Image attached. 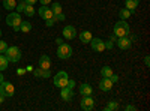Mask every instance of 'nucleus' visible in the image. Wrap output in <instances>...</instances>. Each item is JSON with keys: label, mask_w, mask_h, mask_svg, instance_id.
<instances>
[{"label": "nucleus", "mask_w": 150, "mask_h": 111, "mask_svg": "<svg viewBox=\"0 0 150 111\" xmlns=\"http://www.w3.org/2000/svg\"><path fill=\"white\" fill-rule=\"evenodd\" d=\"M21 15L18 14V12H12V14H9L6 17V24L8 26H11L12 29H14L15 32H20V24H21Z\"/></svg>", "instance_id": "nucleus-1"}, {"label": "nucleus", "mask_w": 150, "mask_h": 111, "mask_svg": "<svg viewBox=\"0 0 150 111\" xmlns=\"http://www.w3.org/2000/svg\"><path fill=\"white\" fill-rule=\"evenodd\" d=\"M114 35L117 38H122V36H128L129 35V24L122 20V21H117L114 24Z\"/></svg>", "instance_id": "nucleus-2"}, {"label": "nucleus", "mask_w": 150, "mask_h": 111, "mask_svg": "<svg viewBox=\"0 0 150 111\" xmlns=\"http://www.w3.org/2000/svg\"><path fill=\"white\" fill-rule=\"evenodd\" d=\"M5 56H6V59L9 60V62H20V59H21V50L18 47H8L6 48V51H5Z\"/></svg>", "instance_id": "nucleus-3"}, {"label": "nucleus", "mask_w": 150, "mask_h": 111, "mask_svg": "<svg viewBox=\"0 0 150 111\" xmlns=\"http://www.w3.org/2000/svg\"><path fill=\"white\" fill-rule=\"evenodd\" d=\"M68 81H69V75L65 71H60V72H57L54 75V86L59 87V89L65 87V86L68 84Z\"/></svg>", "instance_id": "nucleus-4"}, {"label": "nucleus", "mask_w": 150, "mask_h": 111, "mask_svg": "<svg viewBox=\"0 0 150 111\" xmlns=\"http://www.w3.org/2000/svg\"><path fill=\"white\" fill-rule=\"evenodd\" d=\"M72 56V48H71V45H68V44H62V45H59V48H57V57L59 59H63V60H66V59H69Z\"/></svg>", "instance_id": "nucleus-5"}, {"label": "nucleus", "mask_w": 150, "mask_h": 111, "mask_svg": "<svg viewBox=\"0 0 150 111\" xmlns=\"http://www.w3.org/2000/svg\"><path fill=\"white\" fill-rule=\"evenodd\" d=\"M15 89H14V84H11L8 81H3L0 83V93H2L5 98H11L12 95H14Z\"/></svg>", "instance_id": "nucleus-6"}, {"label": "nucleus", "mask_w": 150, "mask_h": 111, "mask_svg": "<svg viewBox=\"0 0 150 111\" xmlns=\"http://www.w3.org/2000/svg\"><path fill=\"white\" fill-rule=\"evenodd\" d=\"M89 44L92 47V50L96 51V53H102L105 50V42L102 39H99V38H92V41Z\"/></svg>", "instance_id": "nucleus-7"}, {"label": "nucleus", "mask_w": 150, "mask_h": 111, "mask_svg": "<svg viewBox=\"0 0 150 111\" xmlns=\"http://www.w3.org/2000/svg\"><path fill=\"white\" fill-rule=\"evenodd\" d=\"M93 107H95V101H93L92 95L83 96V99H81V108L84 111H90V110H93Z\"/></svg>", "instance_id": "nucleus-8"}, {"label": "nucleus", "mask_w": 150, "mask_h": 111, "mask_svg": "<svg viewBox=\"0 0 150 111\" xmlns=\"http://www.w3.org/2000/svg\"><path fill=\"white\" fill-rule=\"evenodd\" d=\"M117 47L120 50H129L131 45H132V41L128 38V36H122V38H117Z\"/></svg>", "instance_id": "nucleus-9"}, {"label": "nucleus", "mask_w": 150, "mask_h": 111, "mask_svg": "<svg viewBox=\"0 0 150 111\" xmlns=\"http://www.w3.org/2000/svg\"><path fill=\"white\" fill-rule=\"evenodd\" d=\"M60 96H62V99H63V101L69 102V101H72V98H74V90L69 89L68 86H65V87H62Z\"/></svg>", "instance_id": "nucleus-10"}, {"label": "nucleus", "mask_w": 150, "mask_h": 111, "mask_svg": "<svg viewBox=\"0 0 150 111\" xmlns=\"http://www.w3.org/2000/svg\"><path fill=\"white\" fill-rule=\"evenodd\" d=\"M112 83L110 78H105V77H102V80H101V83H99V89L101 90H104V92H110L111 89H112Z\"/></svg>", "instance_id": "nucleus-11"}, {"label": "nucleus", "mask_w": 150, "mask_h": 111, "mask_svg": "<svg viewBox=\"0 0 150 111\" xmlns=\"http://www.w3.org/2000/svg\"><path fill=\"white\" fill-rule=\"evenodd\" d=\"M63 36H65V39H74L77 36V30H75L74 26H66L63 27Z\"/></svg>", "instance_id": "nucleus-12"}, {"label": "nucleus", "mask_w": 150, "mask_h": 111, "mask_svg": "<svg viewBox=\"0 0 150 111\" xmlns=\"http://www.w3.org/2000/svg\"><path fill=\"white\" fill-rule=\"evenodd\" d=\"M33 75L36 78H48L51 77V72H50V69H42V68H38L33 71Z\"/></svg>", "instance_id": "nucleus-13"}, {"label": "nucleus", "mask_w": 150, "mask_h": 111, "mask_svg": "<svg viewBox=\"0 0 150 111\" xmlns=\"http://www.w3.org/2000/svg\"><path fill=\"white\" fill-rule=\"evenodd\" d=\"M39 15H41L44 20H50V18H53L54 14H53V11L50 9V8H47V5H45V6L42 5V6L39 8Z\"/></svg>", "instance_id": "nucleus-14"}, {"label": "nucleus", "mask_w": 150, "mask_h": 111, "mask_svg": "<svg viewBox=\"0 0 150 111\" xmlns=\"http://www.w3.org/2000/svg\"><path fill=\"white\" fill-rule=\"evenodd\" d=\"M50 66H51V59H50V56H47V54L41 56V59H39V68L50 69Z\"/></svg>", "instance_id": "nucleus-15"}, {"label": "nucleus", "mask_w": 150, "mask_h": 111, "mask_svg": "<svg viewBox=\"0 0 150 111\" xmlns=\"http://www.w3.org/2000/svg\"><path fill=\"white\" fill-rule=\"evenodd\" d=\"M80 93H81V96H89V95H92V93H93L92 86H90V84H87V83L81 84V87H80Z\"/></svg>", "instance_id": "nucleus-16"}, {"label": "nucleus", "mask_w": 150, "mask_h": 111, "mask_svg": "<svg viewBox=\"0 0 150 111\" xmlns=\"http://www.w3.org/2000/svg\"><path fill=\"white\" fill-rule=\"evenodd\" d=\"M138 5H140V0H125V6H126V9H129L131 12H134L138 8Z\"/></svg>", "instance_id": "nucleus-17"}, {"label": "nucleus", "mask_w": 150, "mask_h": 111, "mask_svg": "<svg viewBox=\"0 0 150 111\" xmlns=\"http://www.w3.org/2000/svg\"><path fill=\"white\" fill-rule=\"evenodd\" d=\"M92 33L89 32V30H84V32H81V35H80V41L83 42V44H89L90 41H92Z\"/></svg>", "instance_id": "nucleus-18"}, {"label": "nucleus", "mask_w": 150, "mask_h": 111, "mask_svg": "<svg viewBox=\"0 0 150 111\" xmlns=\"http://www.w3.org/2000/svg\"><path fill=\"white\" fill-rule=\"evenodd\" d=\"M15 6H17L15 0H3V8H5V9L12 11V9H15Z\"/></svg>", "instance_id": "nucleus-19"}, {"label": "nucleus", "mask_w": 150, "mask_h": 111, "mask_svg": "<svg viewBox=\"0 0 150 111\" xmlns=\"http://www.w3.org/2000/svg\"><path fill=\"white\" fill-rule=\"evenodd\" d=\"M20 30L24 32V33H29V32L32 30V24H30L29 21H21V24H20Z\"/></svg>", "instance_id": "nucleus-20"}, {"label": "nucleus", "mask_w": 150, "mask_h": 111, "mask_svg": "<svg viewBox=\"0 0 150 111\" xmlns=\"http://www.w3.org/2000/svg\"><path fill=\"white\" fill-rule=\"evenodd\" d=\"M9 65V60L6 59L5 54H0V71H5Z\"/></svg>", "instance_id": "nucleus-21"}, {"label": "nucleus", "mask_w": 150, "mask_h": 111, "mask_svg": "<svg viewBox=\"0 0 150 111\" xmlns=\"http://www.w3.org/2000/svg\"><path fill=\"white\" fill-rule=\"evenodd\" d=\"M112 74H114V72H112V69H111L110 66H104V68L101 69V75L105 77V78H110Z\"/></svg>", "instance_id": "nucleus-22"}, {"label": "nucleus", "mask_w": 150, "mask_h": 111, "mask_svg": "<svg viewBox=\"0 0 150 111\" xmlns=\"http://www.w3.org/2000/svg\"><path fill=\"white\" fill-rule=\"evenodd\" d=\"M131 15H132V12H131L129 9H126V8H125V9H120V12H119V17H120L122 20H128Z\"/></svg>", "instance_id": "nucleus-23"}, {"label": "nucleus", "mask_w": 150, "mask_h": 111, "mask_svg": "<svg viewBox=\"0 0 150 111\" xmlns=\"http://www.w3.org/2000/svg\"><path fill=\"white\" fill-rule=\"evenodd\" d=\"M24 14H26L27 17H33V14H35V8H33V5H26V8H24Z\"/></svg>", "instance_id": "nucleus-24"}, {"label": "nucleus", "mask_w": 150, "mask_h": 111, "mask_svg": "<svg viewBox=\"0 0 150 111\" xmlns=\"http://www.w3.org/2000/svg\"><path fill=\"white\" fill-rule=\"evenodd\" d=\"M117 108H119V104H117L116 101H110V102H108V105L105 107V110H107V111H114V110H117Z\"/></svg>", "instance_id": "nucleus-25"}, {"label": "nucleus", "mask_w": 150, "mask_h": 111, "mask_svg": "<svg viewBox=\"0 0 150 111\" xmlns=\"http://www.w3.org/2000/svg\"><path fill=\"white\" fill-rule=\"evenodd\" d=\"M51 11H53V14L57 15V14H62V5L60 3H54L51 6Z\"/></svg>", "instance_id": "nucleus-26"}, {"label": "nucleus", "mask_w": 150, "mask_h": 111, "mask_svg": "<svg viewBox=\"0 0 150 111\" xmlns=\"http://www.w3.org/2000/svg\"><path fill=\"white\" fill-rule=\"evenodd\" d=\"M26 5H27V3L24 2V0H21L20 3H17V6H15V8H17V12H18V14H20V12H23V11H24V8H26Z\"/></svg>", "instance_id": "nucleus-27"}, {"label": "nucleus", "mask_w": 150, "mask_h": 111, "mask_svg": "<svg viewBox=\"0 0 150 111\" xmlns=\"http://www.w3.org/2000/svg\"><path fill=\"white\" fill-rule=\"evenodd\" d=\"M65 15L63 14H57V15H53V20H54V23H57V21H65Z\"/></svg>", "instance_id": "nucleus-28"}, {"label": "nucleus", "mask_w": 150, "mask_h": 111, "mask_svg": "<svg viewBox=\"0 0 150 111\" xmlns=\"http://www.w3.org/2000/svg\"><path fill=\"white\" fill-rule=\"evenodd\" d=\"M6 48H8V44H6L5 41H0V54L5 53V51H6Z\"/></svg>", "instance_id": "nucleus-29"}, {"label": "nucleus", "mask_w": 150, "mask_h": 111, "mask_svg": "<svg viewBox=\"0 0 150 111\" xmlns=\"http://www.w3.org/2000/svg\"><path fill=\"white\" fill-rule=\"evenodd\" d=\"M45 24H47V27H53V26H54V20H53V18L45 20Z\"/></svg>", "instance_id": "nucleus-30"}, {"label": "nucleus", "mask_w": 150, "mask_h": 111, "mask_svg": "<svg viewBox=\"0 0 150 111\" xmlns=\"http://www.w3.org/2000/svg\"><path fill=\"white\" fill-rule=\"evenodd\" d=\"M66 86H68V87H69V89H74V87H75V81H74V80H69Z\"/></svg>", "instance_id": "nucleus-31"}, {"label": "nucleus", "mask_w": 150, "mask_h": 111, "mask_svg": "<svg viewBox=\"0 0 150 111\" xmlns=\"http://www.w3.org/2000/svg\"><path fill=\"white\" fill-rule=\"evenodd\" d=\"M110 80H111V81H112V83H117V81H119V77H117V75H116V74H112V75H111V77H110Z\"/></svg>", "instance_id": "nucleus-32"}, {"label": "nucleus", "mask_w": 150, "mask_h": 111, "mask_svg": "<svg viewBox=\"0 0 150 111\" xmlns=\"http://www.w3.org/2000/svg\"><path fill=\"white\" fill-rule=\"evenodd\" d=\"M125 110H126V111H135L137 107H134V105H126V107H125Z\"/></svg>", "instance_id": "nucleus-33"}, {"label": "nucleus", "mask_w": 150, "mask_h": 111, "mask_svg": "<svg viewBox=\"0 0 150 111\" xmlns=\"http://www.w3.org/2000/svg\"><path fill=\"white\" fill-rule=\"evenodd\" d=\"M17 74H18V75H23V74H26V69L20 68V69H17Z\"/></svg>", "instance_id": "nucleus-34"}, {"label": "nucleus", "mask_w": 150, "mask_h": 111, "mask_svg": "<svg viewBox=\"0 0 150 111\" xmlns=\"http://www.w3.org/2000/svg\"><path fill=\"white\" fill-rule=\"evenodd\" d=\"M144 63H146V66H150V59H149V56L144 57Z\"/></svg>", "instance_id": "nucleus-35"}, {"label": "nucleus", "mask_w": 150, "mask_h": 111, "mask_svg": "<svg viewBox=\"0 0 150 111\" xmlns=\"http://www.w3.org/2000/svg\"><path fill=\"white\" fill-rule=\"evenodd\" d=\"M105 48H108V50H111V48H112V42H111V41H108V42L105 44Z\"/></svg>", "instance_id": "nucleus-36"}, {"label": "nucleus", "mask_w": 150, "mask_h": 111, "mask_svg": "<svg viewBox=\"0 0 150 111\" xmlns=\"http://www.w3.org/2000/svg\"><path fill=\"white\" fill-rule=\"evenodd\" d=\"M24 2H26L27 5H35V3L38 2V0H24Z\"/></svg>", "instance_id": "nucleus-37"}, {"label": "nucleus", "mask_w": 150, "mask_h": 111, "mask_svg": "<svg viewBox=\"0 0 150 111\" xmlns=\"http://www.w3.org/2000/svg\"><path fill=\"white\" fill-rule=\"evenodd\" d=\"M39 2H41V5H44V6H45V5H48L50 2H51V0H39Z\"/></svg>", "instance_id": "nucleus-38"}, {"label": "nucleus", "mask_w": 150, "mask_h": 111, "mask_svg": "<svg viewBox=\"0 0 150 111\" xmlns=\"http://www.w3.org/2000/svg\"><path fill=\"white\" fill-rule=\"evenodd\" d=\"M56 44H57V45H62V44H63V39L57 38V39H56Z\"/></svg>", "instance_id": "nucleus-39"}, {"label": "nucleus", "mask_w": 150, "mask_h": 111, "mask_svg": "<svg viewBox=\"0 0 150 111\" xmlns=\"http://www.w3.org/2000/svg\"><path fill=\"white\" fill-rule=\"evenodd\" d=\"M3 102H5V96L0 93V104H3Z\"/></svg>", "instance_id": "nucleus-40"}, {"label": "nucleus", "mask_w": 150, "mask_h": 111, "mask_svg": "<svg viewBox=\"0 0 150 111\" xmlns=\"http://www.w3.org/2000/svg\"><path fill=\"white\" fill-rule=\"evenodd\" d=\"M3 81H5V77L2 75V74H0V83H3Z\"/></svg>", "instance_id": "nucleus-41"}, {"label": "nucleus", "mask_w": 150, "mask_h": 111, "mask_svg": "<svg viewBox=\"0 0 150 111\" xmlns=\"http://www.w3.org/2000/svg\"><path fill=\"white\" fill-rule=\"evenodd\" d=\"M26 71H29V72H32V71H33V68H32V66H27V68H26Z\"/></svg>", "instance_id": "nucleus-42"}, {"label": "nucleus", "mask_w": 150, "mask_h": 111, "mask_svg": "<svg viewBox=\"0 0 150 111\" xmlns=\"http://www.w3.org/2000/svg\"><path fill=\"white\" fill-rule=\"evenodd\" d=\"M0 36H2V30H0Z\"/></svg>", "instance_id": "nucleus-43"}]
</instances>
